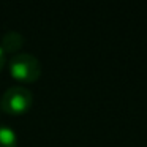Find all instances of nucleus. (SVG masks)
Here are the masks:
<instances>
[{"label": "nucleus", "instance_id": "1", "mask_svg": "<svg viewBox=\"0 0 147 147\" xmlns=\"http://www.w3.org/2000/svg\"><path fill=\"white\" fill-rule=\"evenodd\" d=\"M10 74L21 82H35L41 76V63L32 54L19 52L13 55L8 62Z\"/></svg>", "mask_w": 147, "mask_h": 147}, {"label": "nucleus", "instance_id": "2", "mask_svg": "<svg viewBox=\"0 0 147 147\" xmlns=\"http://www.w3.org/2000/svg\"><path fill=\"white\" fill-rule=\"evenodd\" d=\"M32 103H33V95L29 89H26L22 86H13L5 90L2 101H0V108L5 114L21 115L29 111Z\"/></svg>", "mask_w": 147, "mask_h": 147}, {"label": "nucleus", "instance_id": "3", "mask_svg": "<svg viewBox=\"0 0 147 147\" xmlns=\"http://www.w3.org/2000/svg\"><path fill=\"white\" fill-rule=\"evenodd\" d=\"M22 46H24V36L21 35L19 32H14V30L7 32L2 36V40H0V48L3 49L5 54H7V52H10V54H13V55L19 54Z\"/></svg>", "mask_w": 147, "mask_h": 147}, {"label": "nucleus", "instance_id": "4", "mask_svg": "<svg viewBox=\"0 0 147 147\" xmlns=\"http://www.w3.org/2000/svg\"><path fill=\"white\" fill-rule=\"evenodd\" d=\"M0 147H18L16 131L8 125H0Z\"/></svg>", "mask_w": 147, "mask_h": 147}, {"label": "nucleus", "instance_id": "5", "mask_svg": "<svg viewBox=\"0 0 147 147\" xmlns=\"http://www.w3.org/2000/svg\"><path fill=\"white\" fill-rule=\"evenodd\" d=\"M5 63H7V57H5V52H3V49L0 48V71H2V68L5 67Z\"/></svg>", "mask_w": 147, "mask_h": 147}]
</instances>
